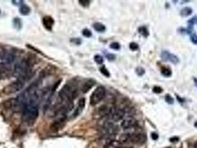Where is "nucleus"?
Segmentation results:
<instances>
[{
	"instance_id": "c85d7f7f",
	"label": "nucleus",
	"mask_w": 197,
	"mask_h": 148,
	"mask_svg": "<svg viewBox=\"0 0 197 148\" xmlns=\"http://www.w3.org/2000/svg\"><path fill=\"white\" fill-rule=\"evenodd\" d=\"M106 57H107V59L108 60H110V61H113L115 59V56L113 55V54H107V56H106Z\"/></svg>"
},
{
	"instance_id": "423d86ee",
	"label": "nucleus",
	"mask_w": 197,
	"mask_h": 148,
	"mask_svg": "<svg viewBox=\"0 0 197 148\" xmlns=\"http://www.w3.org/2000/svg\"><path fill=\"white\" fill-rule=\"evenodd\" d=\"M24 87V82H22V80H18L16 82H12L11 84L5 87L4 89V93L5 94H12V93H15L19 92Z\"/></svg>"
},
{
	"instance_id": "cd10ccee",
	"label": "nucleus",
	"mask_w": 197,
	"mask_h": 148,
	"mask_svg": "<svg viewBox=\"0 0 197 148\" xmlns=\"http://www.w3.org/2000/svg\"><path fill=\"white\" fill-rule=\"evenodd\" d=\"M190 40L193 43L195 44H197V35L195 33H193L191 36H190Z\"/></svg>"
},
{
	"instance_id": "2f4dec72",
	"label": "nucleus",
	"mask_w": 197,
	"mask_h": 148,
	"mask_svg": "<svg viewBox=\"0 0 197 148\" xmlns=\"http://www.w3.org/2000/svg\"><path fill=\"white\" fill-rule=\"evenodd\" d=\"M194 84L197 87V78H194Z\"/></svg>"
},
{
	"instance_id": "aec40b11",
	"label": "nucleus",
	"mask_w": 197,
	"mask_h": 148,
	"mask_svg": "<svg viewBox=\"0 0 197 148\" xmlns=\"http://www.w3.org/2000/svg\"><path fill=\"white\" fill-rule=\"evenodd\" d=\"M94 61L98 64H101L103 63V62H104V59H103V57L101 55L97 54V55L94 56Z\"/></svg>"
},
{
	"instance_id": "c756f323",
	"label": "nucleus",
	"mask_w": 197,
	"mask_h": 148,
	"mask_svg": "<svg viewBox=\"0 0 197 148\" xmlns=\"http://www.w3.org/2000/svg\"><path fill=\"white\" fill-rule=\"evenodd\" d=\"M151 138L153 140H157L159 138V135L156 133H151Z\"/></svg>"
},
{
	"instance_id": "a878e982",
	"label": "nucleus",
	"mask_w": 197,
	"mask_h": 148,
	"mask_svg": "<svg viewBox=\"0 0 197 148\" xmlns=\"http://www.w3.org/2000/svg\"><path fill=\"white\" fill-rule=\"evenodd\" d=\"M79 3L81 5H82L83 7H88V6L90 5L91 1H88V0H80L79 1Z\"/></svg>"
},
{
	"instance_id": "f03ea898",
	"label": "nucleus",
	"mask_w": 197,
	"mask_h": 148,
	"mask_svg": "<svg viewBox=\"0 0 197 148\" xmlns=\"http://www.w3.org/2000/svg\"><path fill=\"white\" fill-rule=\"evenodd\" d=\"M78 96V89L76 85L69 82L65 85L59 93V97L62 102L65 103L73 102Z\"/></svg>"
},
{
	"instance_id": "4be33fe9",
	"label": "nucleus",
	"mask_w": 197,
	"mask_h": 148,
	"mask_svg": "<svg viewBox=\"0 0 197 148\" xmlns=\"http://www.w3.org/2000/svg\"><path fill=\"white\" fill-rule=\"evenodd\" d=\"M82 35L87 38H90L91 37V36H92V33H91L90 30L87 29L86 28V29H84L82 30Z\"/></svg>"
},
{
	"instance_id": "5701e85b",
	"label": "nucleus",
	"mask_w": 197,
	"mask_h": 148,
	"mask_svg": "<svg viewBox=\"0 0 197 148\" xmlns=\"http://www.w3.org/2000/svg\"><path fill=\"white\" fill-rule=\"evenodd\" d=\"M129 48L131 50L135 51V50H137L139 49V45H138V44L136 43V42H131V43H130L129 44Z\"/></svg>"
},
{
	"instance_id": "72a5a7b5",
	"label": "nucleus",
	"mask_w": 197,
	"mask_h": 148,
	"mask_svg": "<svg viewBox=\"0 0 197 148\" xmlns=\"http://www.w3.org/2000/svg\"><path fill=\"white\" fill-rule=\"evenodd\" d=\"M194 127H196V128H197V121H196V122L194 123Z\"/></svg>"
},
{
	"instance_id": "6ab92c4d",
	"label": "nucleus",
	"mask_w": 197,
	"mask_h": 148,
	"mask_svg": "<svg viewBox=\"0 0 197 148\" xmlns=\"http://www.w3.org/2000/svg\"><path fill=\"white\" fill-rule=\"evenodd\" d=\"M99 71H100L101 74L105 77H110V72L108 71V70H107L105 66L101 67V68H99Z\"/></svg>"
},
{
	"instance_id": "f3484780",
	"label": "nucleus",
	"mask_w": 197,
	"mask_h": 148,
	"mask_svg": "<svg viewBox=\"0 0 197 148\" xmlns=\"http://www.w3.org/2000/svg\"><path fill=\"white\" fill-rule=\"evenodd\" d=\"M139 32L143 35L144 37H148L149 36V31H148V28L145 26H142L139 28Z\"/></svg>"
},
{
	"instance_id": "393cba45",
	"label": "nucleus",
	"mask_w": 197,
	"mask_h": 148,
	"mask_svg": "<svg viewBox=\"0 0 197 148\" xmlns=\"http://www.w3.org/2000/svg\"><path fill=\"white\" fill-rule=\"evenodd\" d=\"M162 91H163V89H162L160 86H154L153 88V92L154 93L159 94V93H162Z\"/></svg>"
},
{
	"instance_id": "bb28decb",
	"label": "nucleus",
	"mask_w": 197,
	"mask_h": 148,
	"mask_svg": "<svg viewBox=\"0 0 197 148\" xmlns=\"http://www.w3.org/2000/svg\"><path fill=\"white\" fill-rule=\"evenodd\" d=\"M136 72H137V75H139V76H143V75L145 74V71L143 68L139 67V68H137V69H136Z\"/></svg>"
},
{
	"instance_id": "f8f14e48",
	"label": "nucleus",
	"mask_w": 197,
	"mask_h": 148,
	"mask_svg": "<svg viewBox=\"0 0 197 148\" xmlns=\"http://www.w3.org/2000/svg\"><path fill=\"white\" fill-rule=\"evenodd\" d=\"M85 106V99L84 98H81L78 102V105H77V107L75 110L74 116H77L78 115H80L81 112L83 110L84 107Z\"/></svg>"
},
{
	"instance_id": "39448f33",
	"label": "nucleus",
	"mask_w": 197,
	"mask_h": 148,
	"mask_svg": "<svg viewBox=\"0 0 197 148\" xmlns=\"http://www.w3.org/2000/svg\"><path fill=\"white\" fill-rule=\"evenodd\" d=\"M106 93V90L104 87L99 86L95 89L90 97V104L91 105H96L104 99Z\"/></svg>"
},
{
	"instance_id": "2eb2a0df",
	"label": "nucleus",
	"mask_w": 197,
	"mask_h": 148,
	"mask_svg": "<svg viewBox=\"0 0 197 148\" xmlns=\"http://www.w3.org/2000/svg\"><path fill=\"white\" fill-rule=\"evenodd\" d=\"M192 13H193L192 8H190L189 7L184 8L182 9V11L180 12L181 15H182V17H188V16L191 15Z\"/></svg>"
},
{
	"instance_id": "4468645a",
	"label": "nucleus",
	"mask_w": 197,
	"mask_h": 148,
	"mask_svg": "<svg viewBox=\"0 0 197 148\" xmlns=\"http://www.w3.org/2000/svg\"><path fill=\"white\" fill-rule=\"evenodd\" d=\"M161 74L164 77H170L172 75V70L169 68H167V67H162Z\"/></svg>"
},
{
	"instance_id": "7ed1b4c3",
	"label": "nucleus",
	"mask_w": 197,
	"mask_h": 148,
	"mask_svg": "<svg viewBox=\"0 0 197 148\" xmlns=\"http://www.w3.org/2000/svg\"><path fill=\"white\" fill-rule=\"evenodd\" d=\"M30 62L27 59H22L17 62L14 66V74L19 78L20 80L24 79L27 77L30 73Z\"/></svg>"
},
{
	"instance_id": "1a4fd4ad",
	"label": "nucleus",
	"mask_w": 197,
	"mask_h": 148,
	"mask_svg": "<svg viewBox=\"0 0 197 148\" xmlns=\"http://www.w3.org/2000/svg\"><path fill=\"white\" fill-rule=\"evenodd\" d=\"M110 115H111V119H112L113 121H119L124 118V116L125 115V112L122 109H115L113 110H112Z\"/></svg>"
},
{
	"instance_id": "f257e3e1",
	"label": "nucleus",
	"mask_w": 197,
	"mask_h": 148,
	"mask_svg": "<svg viewBox=\"0 0 197 148\" xmlns=\"http://www.w3.org/2000/svg\"><path fill=\"white\" fill-rule=\"evenodd\" d=\"M39 115L38 105L29 103L23 107L22 119L28 125H31L35 122Z\"/></svg>"
},
{
	"instance_id": "6e6552de",
	"label": "nucleus",
	"mask_w": 197,
	"mask_h": 148,
	"mask_svg": "<svg viewBox=\"0 0 197 148\" xmlns=\"http://www.w3.org/2000/svg\"><path fill=\"white\" fill-rule=\"evenodd\" d=\"M137 121L132 117H127L125 119H124L122 122L121 124V126L123 129L128 130L131 128H134L137 125Z\"/></svg>"
},
{
	"instance_id": "ddd939ff",
	"label": "nucleus",
	"mask_w": 197,
	"mask_h": 148,
	"mask_svg": "<svg viewBox=\"0 0 197 148\" xmlns=\"http://www.w3.org/2000/svg\"><path fill=\"white\" fill-rule=\"evenodd\" d=\"M93 27L96 31L99 32V33H103V32H105V30H106L105 26L103 25V24L100 23V22H95L93 25Z\"/></svg>"
},
{
	"instance_id": "a211bd4d",
	"label": "nucleus",
	"mask_w": 197,
	"mask_h": 148,
	"mask_svg": "<svg viewBox=\"0 0 197 148\" xmlns=\"http://www.w3.org/2000/svg\"><path fill=\"white\" fill-rule=\"evenodd\" d=\"M7 54H8L7 50H6L4 47L0 45V60L3 61Z\"/></svg>"
},
{
	"instance_id": "9b49d317",
	"label": "nucleus",
	"mask_w": 197,
	"mask_h": 148,
	"mask_svg": "<svg viewBox=\"0 0 197 148\" xmlns=\"http://www.w3.org/2000/svg\"><path fill=\"white\" fill-rule=\"evenodd\" d=\"M95 84H96V82L93 79H89L88 81H86V82L83 84L81 90H82V92L84 93H88V91L94 86Z\"/></svg>"
},
{
	"instance_id": "473e14b6",
	"label": "nucleus",
	"mask_w": 197,
	"mask_h": 148,
	"mask_svg": "<svg viewBox=\"0 0 197 148\" xmlns=\"http://www.w3.org/2000/svg\"><path fill=\"white\" fill-rule=\"evenodd\" d=\"M194 148H197V141L196 143L194 144Z\"/></svg>"
},
{
	"instance_id": "f704fd0d",
	"label": "nucleus",
	"mask_w": 197,
	"mask_h": 148,
	"mask_svg": "<svg viewBox=\"0 0 197 148\" xmlns=\"http://www.w3.org/2000/svg\"><path fill=\"white\" fill-rule=\"evenodd\" d=\"M1 72H2V70H1V69H0V74H1Z\"/></svg>"
},
{
	"instance_id": "7c9ffc66",
	"label": "nucleus",
	"mask_w": 197,
	"mask_h": 148,
	"mask_svg": "<svg viewBox=\"0 0 197 148\" xmlns=\"http://www.w3.org/2000/svg\"><path fill=\"white\" fill-rule=\"evenodd\" d=\"M179 138L178 137H173V138H170V141H172V142H176V141H179Z\"/></svg>"
},
{
	"instance_id": "412c9836",
	"label": "nucleus",
	"mask_w": 197,
	"mask_h": 148,
	"mask_svg": "<svg viewBox=\"0 0 197 148\" xmlns=\"http://www.w3.org/2000/svg\"><path fill=\"white\" fill-rule=\"evenodd\" d=\"M110 48H111V49H113V50H119V49H120L121 46H120V44H119V42H112V43L110 44Z\"/></svg>"
},
{
	"instance_id": "9d476101",
	"label": "nucleus",
	"mask_w": 197,
	"mask_h": 148,
	"mask_svg": "<svg viewBox=\"0 0 197 148\" xmlns=\"http://www.w3.org/2000/svg\"><path fill=\"white\" fill-rule=\"evenodd\" d=\"M42 23H43L44 27L46 28L47 30H50L52 29L53 25L54 24V20L50 16H46L43 18L42 19Z\"/></svg>"
},
{
	"instance_id": "b1692460",
	"label": "nucleus",
	"mask_w": 197,
	"mask_h": 148,
	"mask_svg": "<svg viewBox=\"0 0 197 148\" xmlns=\"http://www.w3.org/2000/svg\"><path fill=\"white\" fill-rule=\"evenodd\" d=\"M165 101H166V102H168V104H170V105L174 104V98H173L170 94L165 95Z\"/></svg>"
},
{
	"instance_id": "20e7f679",
	"label": "nucleus",
	"mask_w": 197,
	"mask_h": 148,
	"mask_svg": "<svg viewBox=\"0 0 197 148\" xmlns=\"http://www.w3.org/2000/svg\"><path fill=\"white\" fill-rule=\"evenodd\" d=\"M122 142H131L133 144L142 145L144 144L147 140V136L145 133H125L122 136Z\"/></svg>"
},
{
	"instance_id": "0eeeda50",
	"label": "nucleus",
	"mask_w": 197,
	"mask_h": 148,
	"mask_svg": "<svg viewBox=\"0 0 197 148\" xmlns=\"http://www.w3.org/2000/svg\"><path fill=\"white\" fill-rule=\"evenodd\" d=\"M161 58L164 62H170L175 64L179 62V59L175 54H173L167 51V50H164V51L162 52Z\"/></svg>"
},
{
	"instance_id": "dca6fc26",
	"label": "nucleus",
	"mask_w": 197,
	"mask_h": 148,
	"mask_svg": "<svg viewBox=\"0 0 197 148\" xmlns=\"http://www.w3.org/2000/svg\"><path fill=\"white\" fill-rule=\"evenodd\" d=\"M30 11V8L26 5H22L19 8L20 13L22 14V15L27 16V15H28V14H29Z\"/></svg>"
}]
</instances>
